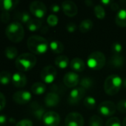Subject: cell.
Listing matches in <instances>:
<instances>
[{"label": "cell", "instance_id": "6da1fadb", "mask_svg": "<svg viewBox=\"0 0 126 126\" xmlns=\"http://www.w3.org/2000/svg\"><path fill=\"white\" fill-rule=\"evenodd\" d=\"M27 45L29 50L36 55H43L47 52L49 48L48 40L39 35H32L29 37Z\"/></svg>", "mask_w": 126, "mask_h": 126}, {"label": "cell", "instance_id": "7a4b0ae2", "mask_svg": "<svg viewBox=\"0 0 126 126\" xmlns=\"http://www.w3.org/2000/svg\"><path fill=\"white\" fill-rule=\"evenodd\" d=\"M36 64V58L32 53H22L16 59L15 65L18 70L22 72H28Z\"/></svg>", "mask_w": 126, "mask_h": 126}, {"label": "cell", "instance_id": "3957f363", "mask_svg": "<svg viewBox=\"0 0 126 126\" xmlns=\"http://www.w3.org/2000/svg\"><path fill=\"white\" fill-rule=\"evenodd\" d=\"M5 34L10 41L13 43H19L24 38V27L19 21L11 22L7 26L5 29Z\"/></svg>", "mask_w": 126, "mask_h": 126}, {"label": "cell", "instance_id": "277c9868", "mask_svg": "<svg viewBox=\"0 0 126 126\" xmlns=\"http://www.w3.org/2000/svg\"><path fill=\"white\" fill-rule=\"evenodd\" d=\"M123 81L120 76L117 75H111L105 80L104 90L105 93L110 96L117 94L123 86Z\"/></svg>", "mask_w": 126, "mask_h": 126}, {"label": "cell", "instance_id": "5b68a950", "mask_svg": "<svg viewBox=\"0 0 126 126\" xmlns=\"http://www.w3.org/2000/svg\"><path fill=\"white\" fill-rule=\"evenodd\" d=\"M106 63L105 55L100 51H96L91 53L87 59L88 66L93 70L102 69Z\"/></svg>", "mask_w": 126, "mask_h": 126}, {"label": "cell", "instance_id": "8992f818", "mask_svg": "<svg viewBox=\"0 0 126 126\" xmlns=\"http://www.w3.org/2000/svg\"><path fill=\"white\" fill-rule=\"evenodd\" d=\"M30 11L36 18L41 19L45 17L47 13V7L45 4L40 1H32L30 4Z\"/></svg>", "mask_w": 126, "mask_h": 126}, {"label": "cell", "instance_id": "52a82bcc", "mask_svg": "<svg viewBox=\"0 0 126 126\" xmlns=\"http://www.w3.org/2000/svg\"><path fill=\"white\" fill-rule=\"evenodd\" d=\"M56 69L53 66H47L44 67L40 74V77L42 81L48 84L52 83L56 80Z\"/></svg>", "mask_w": 126, "mask_h": 126}, {"label": "cell", "instance_id": "ba28073f", "mask_svg": "<svg viewBox=\"0 0 126 126\" xmlns=\"http://www.w3.org/2000/svg\"><path fill=\"white\" fill-rule=\"evenodd\" d=\"M117 106L111 101H103L98 106V111L104 117H111L116 113Z\"/></svg>", "mask_w": 126, "mask_h": 126}, {"label": "cell", "instance_id": "9c48e42d", "mask_svg": "<svg viewBox=\"0 0 126 126\" xmlns=\"http://www.w3.org/2000/svg\"><path fill=\"white\" fill-rule=\"evenodd\" d=\"M84 123L82 115L78 112L69 113L65 120V126H84Z\"/></svg>", "mask_w": 126, "mask_h": 126}, {"label": "cell", "instance_id": "30bf717a", "mask_svg": "<svg viewBox=\"0 0 126 126\" xmlns=\"http://www.w3.org/2000/svg\"><path fill=\"white\" fill-rule=\"evenodd\" d=\"M86 93V90L82 87H78L72 89L70 92L68 101L70 104H76L83 99Z\"/></svg>", "mask_w": 126, "mask_h": 126}, {"label": "cell", "instance_id": "8fae6325", "mask_svg": "<svg viewBox=\"0 0 126 126\" xmlns=\"http://www.w3.org/2000/svg\"><path fill=\"white\" fill-rule=\"evenodd\" d=\"M32 99V94L30 92L22 90L15 92L13 95V101L19 105H25L29 103Z\"/></svg>", "mask_w": 126, "mask_h": 126}, {"label": "cell", "instance_id": "7c38bea8", "mask_svg": "<svg viewBox=\"0 0 126 126\" xmlns=\"http://www.w3.org/2000/svg\"><path fill=\"white\" fill-rule=\"evenodd\" d=\"M42 122L45 126H58L60 123V116L55 111H47L43 117Z\"/></svg>", "mask_w": 126, "mask_h": 126}, {"label": "cell", "instance_id": "4fadbf2b", "mask_svg": "<svg viewBox=\"0 0 126 126\" xmlns=\"http://www.w3.org/2000/svg\"><path fill=\"white\" fill-rule=\"evenodd\" d=\"M61 7L64 14L68 17H74L78 13V7L72 1H65L62 3Z\"/></svg>", "mask_w": 126, "mask_h": 126}, {"label": "cell", "instance_id": "5bb4252c", "mask_svg": "<svg viewBox=\"0 0 126 126\" xmlns=\"http://www.w3.org/2000/svg\"><path fill=\"white\" fill-rule=\"evenodd\" d=\"M79 82V76L74 72H67L63 78V83L68 88L76 87Z\"/></svg>", "mask_w": 126, "mask_h": 126}, {"label": "cell", "instance_id": "9a60e30c", "mask_svg": "<svg viewBox=\"0 0 126 126\" xmlns=\"http://www.w3.org/2000/svg\"><path fill=\"white\" fill-rule=\"evenodd\" d=\"M11 82L14 86L16 88H23L27 84V78L25 74L21 72H17L13 73L12 75Z\"/></svg>", "mask_w": 126, "mask_h": 126}, {"label": "cell", "instance_id": "2e32d148", "mask_svg": "<svg viewBox=\"0 0 126 126\" xmlns=\"http://www.w3.org/2000/svg\"><path fill=\"white\" fill-rule=\"evenodd\" d=\"M60 102V97L56 92H50L45 97V104L48 108H53L58 106Z\"/></svg>", "mask_w": 126, "mask_h": 126}, {"label": "cell", "instance_id": "e0dca14e", "mask_svg": "<svg viewBox=\"0 0 126 126\" xmlns=\"http://www.w3.org/2000/svg\"><path fill=\"white\" fill-rule=\"evenodd\" d=\"M70 67L76 72H82L85 69V63L80 58H74L70 63Z\"/></svg>", "mask_w": 126, "mask_h": 126}, {"label": "cell", "instance_id": "ac0fdd59", "mask_svg": "<svg viewBox=\"0 0 126 126\" xmlns=\"http://www.w3.org/2000/svg\"><path fill=\"white\" fill-rule=\"evenodd\" d=\"M31 112L33 115L35 117L36 119L38 120H42L44 115L45 114L46 111L45 109L37 103H33L31 105Z\"/></svg>", "mask_w": 126, "mask_h": 126}, {"label": "cell", "instance_id": "d6986e66", "mask_svg": "<svg viewBox=\"0 0 126 126\" xmlns=\"http://www.w3.org/2000/svg\"><path fill=\"white\" fill-rule=\"evenodd\" d=\"M19 3L18 0H0V9L2 12H9Z\"/></svg>", "mask_w": 126, "mask_h": 126}, {"label": "cell", "instance_id": "ffe728a7", "mask_svg": "<svg viewBox=\"0 0 126 126\" xmlns=\"http://www.w3.org/2000/svg\"><path fill=\"white\" fill-rule=\"evenodd\" d=\"M115 22L120 27H126V9H121L117 12Z\"/></svg>", "mask_w": 126, "mask_h": 126}, {"label": "cell", "instance_id": "44dd1931", "mask_svg": "<svg viewBox=\"0 0 126 126\" xmlns=\"http://www.w3.org/2000/svg\"><path fill=\"white\" fill-rule=\"evenodd\" d=\"M124 63L125 59L121 55H114L109 61L110 66L114 68H121L123 66Z\"/></svg>", "mask_w": 126, "mask_h": 126}, {"label": "cell", "instance_id": "7402d4cb", "mask_svg": "<svg viewBox=\"0 0 126 126\" xmlns=\"http://www.w3.org/2000/svg\"><path fill=\"white\" fill-rule=\"evenodd\" d=\"M54 63L58 68L64 69L69 65V58L65 55H59L55 58Z\"/></svg>", "mask_w": 126, "mask_h": 126}, {"label": "cell", "instance_id": "603a6c76", "mask_svg": "<svg viewBox=\"0 0 126 126\" xmlns=\"http://www.w3.org/2000/svg\"><path fill=\"white\" fill-rule=\"evenodd\" d=\"M31 92L33 94L42 95L46 92V86L41 82H36L31 86Z\"/></svg>", "mask_w": 126, "mask_h": 126}, {"label": "cell", "instance_id": "cb8c5ba5", "mask_svg": "<svg viewBox=\"0 0 126 126\" xmlns=\"http://www.w3.org/2000/svg\"><path fill=\"white\" fill-rule=\"evenodd\" d=\"M49 48L54 54H60L64 51V45L63 44L57 40L52 41L49 44Z\"/></svg>", "mask_w": 126, "mask_h": 126}, {"label": "cell", "instance_id": "d4e9b609", "mask_svg": "<svg viewBox=\"0 0 126 126\" xmlns=\"http://www.w3.org/2000/svg\"><path fill=\"white\" fill-rule=\"evenodd\" d=\"M15 19H17L19 21V23H23L27 24L32 18L31 16L30 15V13H28L26 11H22V12H18L15 14Z\"/></svg>", "mask_w": 126, "mask_h": 126}, {"label": "cell", "instance_id": "484cf974", "mask_svg": "<svg viewBox=\"0 0 126 126\" xmlns=\"http://www.w3.org/2000/svg\"><path fill=\"white\" fill-rule=\"evenodd\" d=\"M42 22L38 18H32L27 24L26 27L27 30L30 32H36L42 27Z\"/></svg>", "mask_w": 126, "mask_h": 126}, {"label": "cell", "instance_id": "4316f807", "mask_svg": "<svg viewBox=\"0 0 126 126\" xmlns=\"http://www.w3.org/2000/svg\"><path fill=\"white\" fill-rule=\"evenodd\" d=\"M93 27H94V24L91 19H85L80 23V24L79 26V30L81 32L86 33V32L91 31L92 30Z\"/></svg>", "mask_w": 126, "mask_h": 126}, {"label": "cell", "instance_id": "83f0119b", "mask_svg": "<svg viewBox=\"0 0 126 126\" xmlns=\"http://www.w3.org/2000/svg\"><path fill=\"white\" fill-rule=\"evenodd\" d=\"M4 55L6 58L9 60L16 59L18 58V50L15 47L10 46L5 48L4 49Z\"/></svg>", "mask_w": 126, "mask_h": 126}, {"label": "cell", "instance_id": "f1b7e54d", "mask_svg": "<svg viewBox=\"0 0 126 126\" xmlns=\"http://www.w3.org/2000/svg\"><path fill=\"white\" fill-rule=\"evenodd\" d=\"M12 75L8 71H1L0 72V84L7 85L11 82Z\"/></svg>", "mask_w": 126, "mask_h": 126}, {"label": "cell", "instance_id": "f546056e", "mask_svg": "<svg viewBox=\"0 0 126 126\" xmlns=\"http://www.w3.org/2000/svg\"><path fill=\"white\" fill-rule=\"evenodd\" d=\"M84 106L88 109H94L97 106V101L96 99L93 97L88 96L86 97L83 100Z\"/></svg>", "mask_w": 126, "mask_h": 126}, {"label": "cell", "instance_id": "4dcf8cb0", "mask_svg": "<svg viewBox=\"0 0 126 126\" xmlns=\"http://www.w3.org/2000/svg\"><path fill=\"white\" fill-rule=\"evenodd\" d=\"M93 84H94L93 80L91 78H88V77H85V78H82L81 80H80V82H79L80 87L83 88L85 90L90 89L92 87Z\"/></svg>", "mask_w": 126, "mask_h": 126}, {"label": "cell", "instance_id": "1f68e13d", "mask_svg": "<svg viewBox=\"0 0 126 126\" xmlns=\"http://www.w3.org/2000/svg\"><path fill=\"white\" fill-rule=\"evenodd\" d=\"M94 14L98 19H104L105 17V11L102 5L97 4L94 7Z\"/></svg>", "mask_w": 126, "mask_h": 126}, {"label": "cell", "instance_id": "d6a6232c", "mask_svg": "<svg viewBox=\"0 0 126 126\" xmlns=\"http://www.w3.org/2000/svg\"><path fill=\"white\" fill-rule=\"evenodd\" d=\"M102 119L97 115L92 116L89 120V126H103Z\"/></svg>", "mask_w": 126, "mask_h": 126}, {"label": "cell", "instance_id": "836d02e7", "mask_svg": "<svg viewBox=\"0 0 126 126\" xmlns=\"http://www.w3.org/2000/svg\"><path fill=\"white\" fill-rule=\"evenodd\" d=\"M58 22H59V19H58L57 16L56 15H54V14H50L47 18V23L50 27L56 26Z\"/></svg>", "mask_w": 126, "mask_h": 126}, {"label": "cell", "instance_id": "e575fe53", "mask_svg": "<svg viewBox=\"0 0 126 126\" xmlns=\"http://www.w3.org/2000/svg\"><path fill=\"white\" fill-rule=\"evenodd\" d=\"M111 50L114 55H121V52L123 51V46L121 44L115 42L112 44Z\"/></svg>", "mask_w": 126, "mask_h": 126}, {"label": "cell", "instance_id": "d590c367", "mask_svg": "<svg viewBox=\"0 0 126 126\" xmlns=\"http://www.w3.org/2000/svg\"><path fill=\"white\" fill-rule=\"evenodd\" d=\"M105 126H122V124L119 118L111 117L107 120L105 123Z\"/></svg>", "mask_w": 126, "mask_h": 126}, {"label": "cell", "instance_id": "8d00e7d4", "mask_svg": "<svg viewBox=\"0 0 126 126\" xmlns=\"http://www.w3.org/2000/svg\"><path fill=\"white\" fill-rule=\"evenodd\" d=\"M117 109L123 113V114H126V100H120L117 105Z\"/></svg>", "mask_w": 126, "mask_h": 126}, {"label": "cell", "instance_id": "74e56055", "mask_svg": "<svg viewBox=\"0 0 126 126\" xmlns=\"http://www.w3.org/2000/svg\"><path fill=\"white\" fill-rule=\"evenodd\" d=\"M16 126H33V122L27 119H24L20 121H19Z\"/></svg>", "mask_w": 126, "mask_h": 126}, {"label": "cell", "instance_id": "f35d334b", "mask_svg": "<svg viewBox=\"0 0 126 126\" xmlns=\"http://www.w3.org/2000/svg\"><path fill=\"white\" fill-rule=\"evenodd\" d=\"M10 13L9 12H1V21L5 23V24H7L10 21Z\"/></svg>", "mask_w": 126, "mask_h": 126}, {"label": "cell", "instance_id": "ab89813d", "mask_svg": "<svg viewBox=\"0 0 126 126\" xmlns=\"http://www.w3.org/2000/svg\"><path fill=\"white\" fill-rule=\"evenodd\" d=\"M66 30L69 32H74L76 30V24L74 22H70L66 25Z\"/></svg>", "mask_w": 126, "mask_h": 126}, {"label": "cell", "instance_id": "60d3db41", "mask_svg": "<svg viewBox=\"0 0 126 126\" xmlns=\"http://www.w3.org/2000/svg\"><path fill=\"white\" fill-rule=\"evenodd\" d=\"M6 106V98L5 96L0 92V111H1Z\"/></svg>", "mask_w": 126, "mask_h": 126}, {"label": "cell", "instance_id": "b9f144b4", "mask_svg": "<svg viewBox=\"0 0 126 126\" xmlns=\"http://www.w3.org/2000/svg\"><path fill=\"white\" fill-rule=\"evenodd\" d=\"M60 9H61V7L57 4H53L50 5V10L54 13H59Z\"/></svg>", "mask_w": 126, "mask_h": 126}, {"label": "cell", "instance_id": "7bdbcfd3", "mask_svg": "<svg viewBox=\"0 0 126 126\" xmlns=\"http://www.w3.org/2000/svg\"><path fill=\"white\" fill-rule=\"evenodd\" d=\"M111 8L112 10L114 11H119V9H120V5L118 3L115 2V1H112L111 5H110Z\"/></svg>", "mask_w": 126, "mask_h": 126}, {"label": "cell", "instance_id": "ee69618b", "mask_svg": "<svg viewBox=\"0 0 126 126\" xmlns=\"http://www.w3.org/2000/svg\"><path fill=\"white\" fill-rule=\"evenodd\" d=\"M7 123V117L3 114H0V126L5 125Z\"/></svg>", "mask_w": 126, "mask_h": 126}, {"label": "cell", "instance_id": "f6af8a7d", "mask_svg": "<svg viewBox=\"0 0 126 126\" xmlns=\"http://www.w3.org/2000/svg\"><path fill=\"white\" fill-rule=\"evenodd\" d=\"M100 2H101V4H102V5H104V6H110L112 1H110V0H102Z\"/></svg>", "mask_w": 126, "mask_h": 126}, {"label": "cell", "instance_id": "bcb514c9", "mask_svg": "<svg viewBox=\"0 0 126 126\" xmlns=\"http://www.w3.org/2000/svg\"><path fill=\"white\" fill-rule=\"evenodd\" d=\"M85 4H87V6H88V7H91V6L93 4V2L91 1H85Z\"/></svg>", "mask_w": 126, "mask_h": 126}, {"label": "cell", "instance_id": "7dc6e473", "mask_svg": "<svg viewBox=\"0 0 126 126\" xmlns=\"http://www.w3.org/2000/svg\"><path fill=\"white\" fill-rule=\"evenodd\" d=\"M123 126H126V117L124 119L123 123Z\"/></svg>", "mask_w": 126, "mask_h": 126}, {"label": "cell", "instance_id": "c3c4849f", "mask_svg": "<svg viewBox=\"0 0 126 126\" xmlns=\"http://www.w3.org/2000/svg\"><path fill=\"white\" fill-rule=\"evenodd\" d=\"M123 85H124V86H126V80H125V81L123 82Z\"/></svg>", "mask_w": 126, "mask_h": 126}]
</instances>
